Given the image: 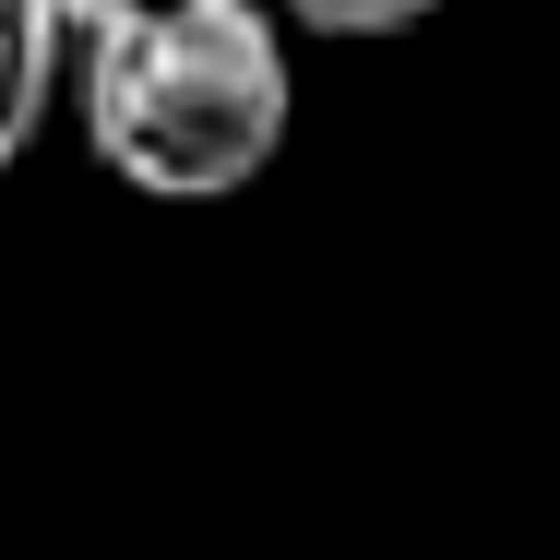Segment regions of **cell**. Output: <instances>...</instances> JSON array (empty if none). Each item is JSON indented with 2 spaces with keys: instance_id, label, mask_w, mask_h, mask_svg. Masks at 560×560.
Masks as SVG:
<instances>
[{
  "instance_id": "obj_4",
  "label": "cell",
  "mask_w": 560,
  "mask_h": 560,
  "mask_svg": "<svg viewBox=\"0 0 560 560\" xmlns=\"http://www.w3.org/2000/svg\"><path fill=\"white\" fill-rule=\"evenodd\" d=\"M72 36H119V24H179V12H226V0H60Z\"/></svg>"
},
{
  "instance_id": "obj_1",
  "label": "cell",
  "mask_w": 560,
  "mask_h": 560,
  "mask_svg": "<svg viewBox=\"0 0 560 560\" xmlns=\"http://www.w3.org/2000/svg\"><path fill=\"white\" fill-rule=\"evenodd\" d=\"M287 119H299V84H287L262 0L84 36V143L155 203L250 191L287 155Z\"/></svg>"
},
{
  "instance_id": "obj_3",
  "label": "cell",
  "mask_w": 560,
  "mask_h": 560,
  "mask_svg": "<svg viewBox=\"0 0 560 560\" xmlns=\"http://www.w3.org/2000/svg\"><path fill=\"white\" fill-rule=\"evenodd\" d=\"M275 12H299L311 36H394V24H418L442 0H275Z\"/></svg>"
},
{
  "instance_id": "obj_2",
  "label": "cell",
  "mask_w": 560,
  "mask_h": 560,
  "mask_svg": "<svg viewBox=\"0 0 560 560\" xmlns=\"http://www.w3.org/2000/svg\"><path fill=\"white\" fill-rule=\"evenodd\" d=\"M60 36H72V12H60V0H0V167L48 131V96H60Z\"/></svg>"
}]
</instances>
